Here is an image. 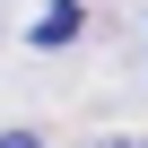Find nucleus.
Segmentation results:
<instances>
[{"mask_svg":"<svg viewBox=\"0 0 148 148\" xmlns=\"http://www.w3.org/2000/svg\"><path fill=\"white\" fill-rule=\"evenodd\" d=\"M70 35H79V0H52V9L35 18V52H61Z\"/></svg>","mask_w":148,"mask_h":148,"instance_id":"f257e3e1","label":"nucleus"},{"mask_svg":"<svg viewBox=\"0 0 148 148\" xmlns=\"http://www.w3.org/2000/svg\"><path fill=\"white\" fill-rule=\"evenodd\" d=\"M96 148H148V139H96Z\"/></svg>","mask_w":148,"mask_h":148,"instance_id":"7ed1b4c3","label":"nucleus"},{"mask_svg":"<svg viewBox=\"0 0 148 148\" xmlns=\"http://www.w3.org/2000/svg\"><path fill=\"white\" fill-rule=\"evenodd\" d=\"M0 148H44V139H35V131H0Z\"/></svg>","mask_w":148,"mask_h":148,"instance_id":"f03ea898","label":"nucleus"}]
</instances>
